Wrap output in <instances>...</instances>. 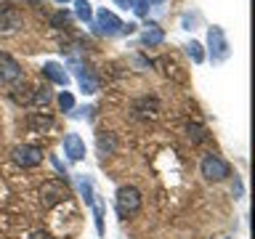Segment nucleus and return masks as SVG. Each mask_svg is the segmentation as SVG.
Returning <instances> with one entry per match:
<instances>
[{
    "label": "nucleus",
    "mask_w": 255,
    "mask_h": 239,
    "mask_svg": "<svg viewBox=\"0 0 255 239\" xmlns=\"http://www.w3.org/2000/svg\"><path fill=\"white\" fill-rule=\"evenodd\" d=\"M207 51H210L213 64H223L231 56L229 37H226V32H223V27H218V24H213V27L207 29Z\"/></svg>",
    "instance_id": "obj_1"
},
{
    "label": "nucleus",
    "mask_w": 255,
    "mask_h": 239,
    "mask_svg": "<svg viewBox=\"0 0 255 239\" xmlns=\"http://www.w3.org/2000/svg\"><path fill=\"white\" fill-rule=\"evenodd\" d=\"M199 170H202L205 181L210 183H218V181H226L231 175V165L226 159H221L218 154H205L202 157V165H199Z\"/></svg>",
    "instance_id": "obj_2"
},
{
    "label": "nucleus",
    "mask_w": 255,
    "mask_h": 239,
    "mask_svg": "<svg viewBox=\"0 0 255 239\" xmlns=\"http://www.w3.org/2000/svg\"><path fill=\"white\" fill-rule=\"evenodd\" d=\"M141 205H143V197L135 186H120L117 189V213L123 215V218L138 213Z\"/></svg>",
    "instance_id": "obj_3"
},
{
    "label": "nucleus",
    "mask_w": 255,
    "mask_h": 239,
    "mask_svg": "<svg viewBox=\"0 0 255 239\" xmlns=\"http://www.w3.org/2000/svg\"><path fill=\"white\" fill-rule=\"evenodd\" d=\"M123 19H120L117 13H112L107 11V8H101L99 13H96V21H93V27L99 35H107V37H115V35H123Z\"/></svg>",
    "instance_id": "obj_4"
},
{
    "label": "nucleus",
    "mask_w": 255,
    "mask_h": 239,
    "mask_svg": "<svg viewBox=\"0 0 255 239\" xmlns=\"http://www.w3.org/2000/svg\"><path fill=\"white\" fill-rule=\"evenodd\" d=\"M64 199H69V189L64 186V181H43V186H40V202L43 207H53L64 202Z\"/></svg>",
    "instance_id": "obj_5"
},
{
    "label": "nucleus",
    "mask_w": 255,
    "mask_h": 239,
    "mask_svg": "<svg viewBox=\"0 0 255 239\" xmlns=\"http://www.w3.org/2000/svg\"><path fill=\"white\" fill-rule=\"evenodd\" d=\"M13 162L19 167H37L43 162V149L35 146V143H21V146L13 149Z\"/></svg>",
    "instance_id": "obj_6"
},
{
    "label": "nucleus",
    "mask_w": 255,
    "mask_h": 239,
    "mask_svg": "<svg viewBox=\"0 0 255 239\" xmlns=\"http://www.w3.org/2000/svg\"><path fill=\"white\" fill-rule=\"evenodd\" d=\"M0 80H3V83H11V85L24 80V72L19 67V61H16L13 56L3 53V51H0Z\"/></svg>",
    "instance_id": "obj_7"
},
{
    "label": "nucleus",
    "mask_w": 255,
    "mask_h": 239,
    "mask_svg": "<svg viewBox=\"0 0 255 239\" xmlns=\"http://www.w3.org/2000/svg\"><path fill=\"white\" fill-rule=\"evenodd\" d=\"M0 35H11L21 27V13L19 8H13L11 3H0Z\"/></svg>",
    "instance_id": "obj_8"
},
{
    "label": "nucleus",
    "mask_w": 255,
    "mask_h": 239,
    "mask_svg": "<svg viewBox=\"0 0 255 239\" xmlns=\"http://www.w3.org/2000/svg\"><path fill=\"white\" fill-rule=\"evenodd\" d=\"M64 154H67L72 162L85 159V141L80 138L77 133H67V135H64Z\"/></svg>",
    "instance_id": "obj_9"
},
{
    "label": "nucleus",
    "mask_w": 255,
    "mask_h": 239,
    "mask_svg": "<svg viewBox=\"0 0 255 239\" xmlns=\"http://www.w3.org/2000/svg\"><path fill=\"white\" fill-rule=\"evenodd\" d=\"M43 75L51 80V83H56V85H64V88L69 85L67 69H64L61 64H56V61H45V64H43Z\"/></svg>",
    "instance_id": "obj_10"
},
{
    "label": "nucleus",
    "mask_w": 255,
    "mask_h": 239,
    "mask_svg": "<svg viewBox=\"0 0 255 239\" xmlns=\"http://www.w3.org/2000/svg\"><path fill=\"white\" fill-rule=\"evenodd\" d=\"M165 40V32L162 27H157V24H149L146 29H143V35H141V45H146V48H154L159 45Z\"/></svg>",
    "instance_id": "obj_11"
},
{
    "label": "nucleus",
    "mask_w": 255,
    "mask_h": 239,
    "mask_svg": "<svg viewBox=\"0 0 255 239\" xmlns=\"http://www.w3.org/2000/svg\"><path fill=\"white\" fill-rule=\"evenodd\" d=\"M99 154L101 157H109V154H115L117 151V138H115V133H99Z\"/></svg>",
    "instance_id": "obj_12"
},
{
    "label": "nucleus",
    "mask_w": 255,
    "mask_h": 239,
    "mask_svg": "<svg viewBox=\"0 0 255 239\" xmlns=\"http://www.w3.org/2000/svg\"><path fill=\"white\" fill-rule=\"evenodd\" d=\"M77 83H80V88H83V93H96L99 91V80H96L88 69L77 72Z\"/></svg>",
    "instance_id": "obj_13"
},
{
    "label": "nucleus",
    "mask_w": 255,
    "mask_h": 239,
    "mask_svg": "<svg viewBox=\"0 0 255 239\" xmlns=\"http://www.w3.org/2000/svg\"><path fill=\"white\" fill-rule=\"evenodd\" d=\"M75 13H77V19H83L85 24L93 19V8L88 0H75Z\"/></svg>",
    "instance_id": "obj_14"
},
{
    "label": "nucleus",
    "mask_w": 255,
    "mask_h": 239,
    "mask_svg": "<svg viewBox=\"0 0 255 239\" xmlns=\"http://www.w3.org/2000/svg\"><path fill=\"white\" fill-rule=\"evenodd\" d=\"M186 53H189V59L194 61V64H202V61H205V51H202V45H199L197 40L186 43Z\"/></svg>",
    "instance_id": "obj_15"
},
{
    "label": "nucleus",
    "mask_w": 255,
    "mask_h": 239,
    "mask_svg": "<svg viewBox=\"0 0 255 239\" xmlns=\"http://www.w3.org/2000/svg\"><path fill=\"white\" fill-rule=\"evenodd\" d=\"M77 189H80V194L85 197V202H88V205H93V186H91V178L80 175V178H77Z\"/></svg>",
    "instance_id": "obj_16"
},
{
    "label": "nucleus",
    "mask_w": 255,
    "mask_h": 239,
    "mask_svg": "<svg viewBox=\"0 0 255 239\" xmlns=\"http://www.w3.org/2000/svg\"><path fill=\"white\" fill-rule=\"evenodd\" d=\"M186 133H189V138L191 141H207V133H205V127H199V125H186Z\"/></svg>",
    "instance_id": "obj_17"
},
{
    "label": "nucleus",
    "mask_w": 255,
    "mask_h": 239,
    "mask_svg": "<svg viewBox=\"0 0 255 239\" xmlns=\"http://www.w3.org/2000/svg\"><path fill=\"white\" fill-rule=\"evenodd\" d=\"M59 107H61L64 112L75 109V96H72L69 91H61V96H59Z\"/></svg>",
    "instance_id": "obj_18"
},
{
    "label": "nucleus",
    "mask_w": 255,
    "mask_h": 239,
    "mask_svg": "<svg viewBox=\"0 0 255 239\" xmlns=\"http://www.w3.org/2000/svg\"><path fill=\"white\" fill-rule=\"evenodd\" d=\"M130 8L135 16H149V3L146 0H130Z\"/></svg>",
    "instance_id": "obj_19"
},
{
    "label": "nucleus",
    "mask_w": 255,
    "mask_h": 239,
    "mask_svg": "<svg viewBox=\"0 0 255 239\" xmlns=\"http://www.w3.org/2000/svg\"><path fill=\"white\" fill-rule=\"evenodd\" d=\"M29 127H53V120H51V117H37V115H32V117H29Z\"/></svg>",
    "instance_id": "obj_20"
},
{
    "label": "nucleus",
    "mask_w": 255,
    "mask_h": 239,
    "mask_svg": "<svg viewBox=\"0 0 255 239\" xmlns=\"http://www.w3.org/2000/svg\"><path fill=\"white\" fill-rule=\"evenodd\" d=\"M67 21H69V13H64V11L53 13V19H51V24H53V27H67Z\"/></svg>",
    "instance_id": "obj_21"
},
{
    "label": "nucleus",
    "mask_w": 255,
    "mask_h": 239,
    "mask_svg": "<svg viewBox=\"0 0 255 239\" xmlns=\"http://www.w3.org/2000/svg\"><path fill=\"white\" fill-rule=\"evenodd\" d=\"M48 101H51L48 88H37V91H35V104H48Z\"/></svg>",
    "instance_id": "obj_22"
},
{
    "label": "nucleus",
    "mask_w": 255,
    "mask_h": 239,
    "mask_svg": "<svg viewBox=\"0 0 255 239\" xmlns=\"http://www.w3.org/2000/svg\"><path fill=\"white\" fill-rule=\"evenodd\" d=\"M29 239H53L51 234H45V231H35V234H32Z\"/></svg>",
    "instance_id": "obj_23"
},
{
    "label": "nucleus",
    "mask_w": 255,
    "mask_h": 239,
    "mask_svg": "<svg viewBox=\"0 0 255 239\" xmlns=\"http://www.w3.org/2000/svg\"><path fill=\"white\" fill-rule=\"evenodd\" d=\"M234 197L242 199V183H239V181H237V186H234Z\"/></svg>",
    "instance_id": "obj_24"
},
{
    "label": "nucleus",
    "mask_w": 255,
    "mask_h": 239,
    "mask_svg": "<svg viewBox=\"0 0 255 239\" xmlns=\"http://www.w3.org/2000/svg\"><path fill=\"white\" fill-rule=\"evenodd\" d=\"M117 5H123V8H130V0H115Z\"/></svg>",
    "instance_id": "obj_25"
},
{
    "label": "nucleus",
    "mask_w": 255,
    "mask_h": 239,
    "mask_svg": "<svg viewBox=\"0 0 255 239\" xmlns=\"http://www.w3.org/2000/svg\"><path fill=\"white\" fill-rule=\"evenodd\" d=\"M56 3H59V5H67V3H72V0H56Z\"/></svg>",
    "instance_id": "obj_26"
},
{
    "label": "nucleus",
    "mask_w": 255,
    "mask_h": 239,
    "mask_svg": "<svg viewBox=\"0 0 255 239\" xmlns=\"http://www.w3.org/2000/svg\"><path fill=\"white\" fill-rule=\"evenodd\" d=\"M146 3H157L159 5V3H165V0H146Z\"/></svg>",
    "instance_id": "obj_27"
},
{
    "label": "nucleus",
    "mask_w": 255,
    "mask_h": 239,
    "mask_svg": "<svg viewBox=\"0 0 255 239\" xmlns=\"http://www.w3.org/2000/svg\"><path fill=\"white\" fill-rule=\"evenodd\" d=\"M223 239H229V237H223Z\"/></svg>",
    "instance_id": "obj_28"
}]
</instances>
